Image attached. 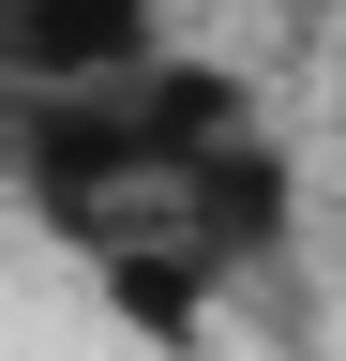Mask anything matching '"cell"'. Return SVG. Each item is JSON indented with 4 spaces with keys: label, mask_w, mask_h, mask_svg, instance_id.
I'll return each instance as SVG.
<instances>
[{
    "label": "cell",
    "mask_w": 346,
    "mask_h": 361,
    "mask_svg": "<svg viewBox=\"0 0 346 361\" xmlns=\"http://www.w3.org/2000/svg\"><path fill=\"white\" fill-rule=\"evenodd\" d=\"M166 45V0H0V90H91Z\"/></svg>",
    "instance_id": "cell-1"
}]
</instances>
